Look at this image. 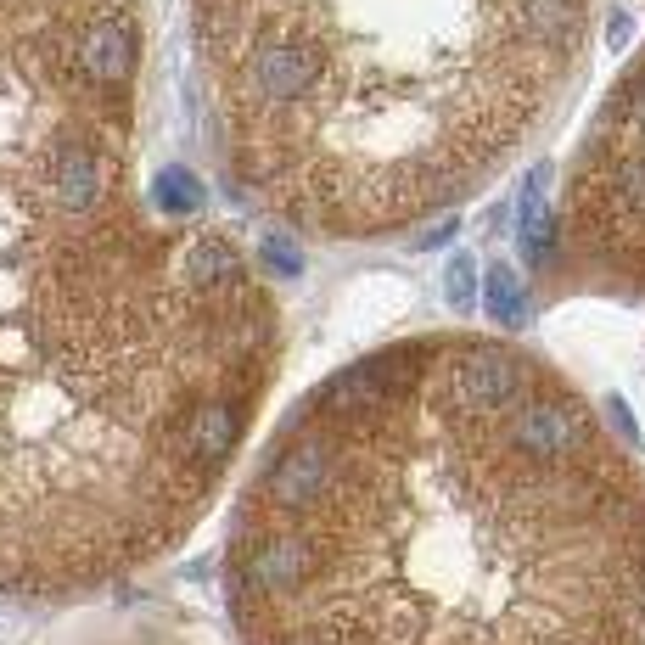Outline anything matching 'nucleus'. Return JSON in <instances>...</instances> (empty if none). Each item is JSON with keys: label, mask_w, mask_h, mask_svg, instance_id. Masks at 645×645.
I'll return each instance as SVG.
<instances>
[{"label": "nucleus", "mask_w": 645, "mask_h": 645, "mask_svg": "<svg viewBox=\"0 0 645 645\" xmlns=\"http://www.w3.org/2000/svg\"><path fill=\"white\" fill-rule=\"evenodd\" d=\"M488 315L500 331L522 326V281H516L511 264H488Z\"/></svg>", "instance_id": "5"}, {"label": "nucleus", "mask_w": 645, "mask_h": 645, "mask_svg": "<svg viewBox=\"0 0 645 645\" xmlns=\"http://www.w3.org/2000/svg\"><path fill=\"white\" fill-rule=\"evenodd\" d=\"M141 0H0V595L163 556L275 376V298L141 180Z\"/></svg>", "instance_id": "1"}, {"label": "nucleus", "mask_w": 645, "mask_h": 645, "mask_svg": "<svg viewBox=\"0 0 645 645\" xmlns=\"http://www.w3.org/2000/svg\"><path fill=\"white\" fill-rule=\"evenodd\" d=\"M225 589L242 645H645V472L545 359L410 337L281 421Z\"/></svg>", "instance_id": "2"}, {"label": "nucleus", "mask_w": 645, "mask_h": 645, "mask_svg": "<svg viewBox=\"0 0 645 645\" xmlns=\"http://www.w3.org/2000/svg\"><path fill=\"white\" fill-rule=\"evenodd\" d=\"M270 258H275V270H281V275H298V264H303L287 242H270Z\"/></svg>", "instance_id": "8"}, {"label": "nucleus", "mask_w": 645, "mask_h": 645, "mask_svg": "<svg viewBox=\"0 0 645 645\" xmlns=\"http://www.w3.org/2000/svg\"><path fill=\"white\" fill-rule=\"evenodd\" d=\"M225 158L270 214L365 242L477 191L567 96L589 0H191Z\"/></svg>", "instance_id": "3"}, {"label": "nucleus", "mask_w": 645, "mask_h": 645, "mask_svg": "<svg viewBox=\"0 0 645 645\" xmlns=\"http://www.w3.org/2000/svg\"><path fill=\"white\" fill-rule=\"evenodd\" d=\"M550 247V225H545V169L528 174V191H522V253L539 264Z\"/></svg>", "instance_id": "6"}, {"label": "nucleus", "mask_w": 645, "mask_h": 645, "mask_svg": "<svg viewBox=\"0 0 645 645\" xmlns=\"http://www.w3.org/2000/svg\"><path fill=\"white\" fill-rule=\"evenodd\" d=\"M578 270L645 292V57L601 101L561 202Z\"/></svg>", "instance_id": "4"}, {"label": "nucleus", "mask_w": 645, "mask_h": 645, "mask_svg": "<svg viewBox=\"0 0 645 645\" xmlns=\"http://www.w3.org/2000/svg\"><path fill=\"white\" fill-rule=\"evenodd\" d=\"M444 287H449V303H460V309H472V264H466V258H449Z\"/></svg>", "instance_id": "7"}]
</instances>
